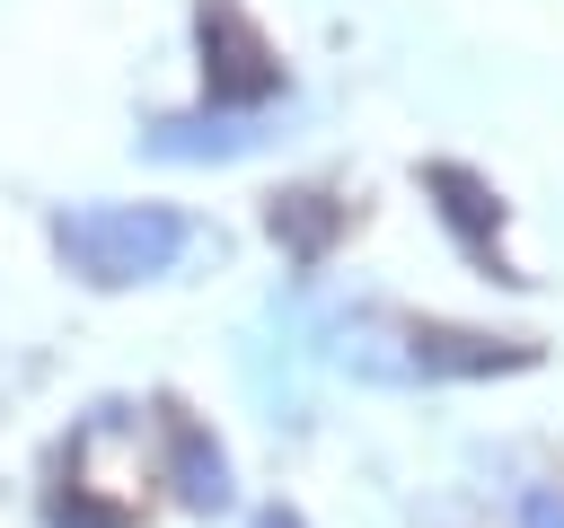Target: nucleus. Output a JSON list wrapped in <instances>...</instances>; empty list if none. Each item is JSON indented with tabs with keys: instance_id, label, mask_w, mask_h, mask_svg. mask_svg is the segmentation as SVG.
I'll list each match as a JSON object with an SVG mask.
<instances>
[{
	"instance_id": "nucleus-1",
	"label": "nucleus",
	"mask_w": 564,
	"mask_h": 528,
	"mask_svg": "<svg viewBox=\"0 0 564 528\" xmlns=\"http://www.w3.org/2000/svg\"><path fill=\"white\" fill-rule=\"evenodd\" d=\"M185 246H194V220L167 211V202H70V211H53V255L88 290L159 282Z\"/></svg>"
},
{
	"instance_id": "nucleus-2",
	"label": "nucleus",
	"mask_w": 564,
	"mask_h": 528,
	"mask_svg": "<svg viewBox=\"0 0 564 528\" xmlns=\"http://www.w3.org/2000/svg\"><path fill=\"white\" fill-rule=\"evenodd\" d=\"M194 44H203V106H229V114H264L282 97V53L264 44V26L238 9V0H203L194 9Z\"/></svg>"
},
{
	"instance_id": "nucleus-3",
	"label": "nucleus",
	"mask_w": 564,
	"mask_h": 528,
	"mask_svg": "<svg viewBox=\"0 0 564 528\" xmlns=\"http://www.w3.org/2000/svg\"><path fill=\"white\" fill-rule=\"evenodd\" d=\"M397 343H405L397 378H502L538 361L529 334H485V326H405Z\"/></svg>"
},
{
	"instance_id": "nucleus-4",
	"label": "nucleus",
	"mask_w": 564,
	"mask_h": 528,
	"mask_svg": "<svg viewBox=\"0 0 564 528\" xmlns=\"http://www.w3.org/2000/svg\"><path fill=\"white\" fill-rule=\"evenodd\" d=\"M423 202H432V220L476 255V264H494L502 282H529V273H511L502 255H494V238H502V194L476 176V167H458V158H432L423 167Z\"/></svg>"
},
{
	"instance_id": "nucleus-5",
	"label": "nucleus",
	"mask_w": 564,
	"mask_h": 528,
	"mask_svg": "<svg viewBox=\"0 0 564 528\" xmlns=\"http://www.w3.org/2000/svg\"><path fill=\"white\" fill-rule=\"evenodd\" d=\"M273 141V123L264 114H229V106H185V114H159L150 132H141V150L150 158H176V167H220V158H247V150H264Z\"/></svg>"
},
{
	"instance_id": "nucleus-6",
	"label": "nucleus",
	"mask_w": 564,
	"mask_h": 528,
	"mask_svg": "<svg viewBox=\"0 0 564 528\" xmlns=\"http://www.w3.org/2000/svg\"><path fill=\"white\" fill-rule=\"evenodd\" d=\"M264 229H273V246H282L291 264H326V246L344 238V202H335L326 185H291V194L264 202Z\"/></svg>"
},
{
	"instance_id": "nucleus-7",
	"label": "nucleus",
	"mask_w": 564,
	"mask_h": 528,
	"mask_svg": "<svg viewBox=\"0 0 564 528\" xmlns=\"http://www.w3.org/2000/svg\"><path fill=\"white\" fill-rule=\"evenodd\" d=\"M167 484H176L185 510H229V458H220V440H212L203 422H185V414H167Z\"/></svg>"
},
{
	"instance_id": "nucleus-8",
	"label": "nucleus",
	"mask_w": 564,
	"mask_h": 528,
	"mask_svg": "<svg viewBox=\"0 0 564 528\" xmlns=\"http://www.w3.org/2000/svg\"><path fill=\"white\" fill-rule=\"evenodd\" d=\"M44 528H123V510L115 502H88V484H70V493L44 502Z\"/></svg>"
},
{
	"instance_id": "nucleus-9",
	"label": "nucleus",
	"mask_w": 564,
	"mask_h": 528,
	"mask_svg": "<svg viewBox=\"0 0 564 528\" xmlns=\"http://www.w3.org/2000/svg\"><path fill=\"white\" fill-rule=\"evenodd\" d=\"M511 519H520V528H564V484H520Z\"/></svg>"
},
{
	"instance_id": "nucleus-10",
	"label": "nucleus",
	"mask_w": 564,
	"mask_h": 528,
	"mask_svg": "<svg viewBox=\"0 0 564 528\" xmlns=\"http://www.w3.org/2000/svg\"><path fill=\"white\" fill-rule=\"evenodd\" d=\"M256 528H300V510H264V519H256Z\"/></svg>"
}]
</instances>
